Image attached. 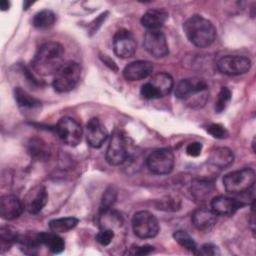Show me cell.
<instances>
[{
  "label": "cell",
  "instance_id": "obj_1",
  "mask_svg": "<svg viewBox=\"0 0 256 256\" xmlns=\"http://www.w3.org/2000/svg\"><path fill=\"white\" fill-rule=\"evenodd\" d=\"M33 70L42 76L55 74L64 64V47L56 41L42 44L31 62Z\"/></svg>",
  "mask_w": 256,
  "mask_h": 256
},
{
  "label": "cell",
  "instance_id": "obj_2",
  "mask_svg": "<svg viewBox=\"0 0 256 256\" xmlns=\"http://www.w3.org/2000/svg\"><path fill=\"white\" fill-rule=\"evenodd\" d=\"M175 96L186 106L199 109L206 104L209 98L208 85L204 79L199 77L182 79L176 85Z\"/></svg>",
  "mask_w": 256,
  "mask_h": 256
},
{
  "label": "cell",
  "instance_id": "obj_3",
  "mask_svg": "<svg viewBox=\"0 0 256 256\" xmlns=\"http://www.w3.org/2000/svg\"><path fill=\"white\" fill-rule=\"evenodd\" d=\"M183 29L188 40L199 48L210 46L216 38V29L213 23L201 15L189 17L185 21Z\"/></svg>",
  "mask_w": 256,
  "mask_h": 256
},
{
  "label": "cell",
  "instance_id": "obj_4",
  "mask_svg": "<svg viewBox=\"0 0 256 256\" xmlns=\"http://www.w3.org/2000/svg\"><path fill=\"white\" fill-rule=\"evenodd\" d=\"M81 78V66L74 61L64 63L54 74L53 88L59 93L69 92L74 89Z\"/></svg>",
  "mask_w": 256,
  "mask_h": 256
},
{
  "label": "cell",
  "instance_id": "obj_5",
  "mask_svg": "<svg viewBox=\"0 0 256 256\" xmlns=\"http://www.w3.org/2000/svg\"><path fill=\"white\" fill-rule=\"evenodd\" d=\"M255 183V171L252 168H243L232 171L223 177V185L231 194H241L249 191Z\"/></svg>",
  "mask_w": 256,
  "mask_h": 256
},
{
  "label": "cell",
  "instance_id": "obj_6",
  "mask_svg": "<svg viewBox=\"0 0 256 256\" xmlns=\"http://www.w3.org/2000/svg\"><path fill=\"white\" fill-rule=\"evenodd\" d=\"M132 228L134 234L141 239L155 237L160 229L155 215L144 210L138 211L133 215Z\"/></svg>",
  "mask_w": 256,
  "mask_h": 256
},
{
  "label": "cell",
  "instance_id": "obj_7",
  "mask_svg": "<svg viewBox=\"0 0 256 256\" xmlns=\"http://www.w3.org/2000/svg\"><path fill=\"white\" fill-rule=\"evenodd\" d=\"M129 157V146L127 137L121 132L113 133L106 151V160L110 165L123 164Z\"/></svg>",
  "mask_w": 256,
  "mask_h": 256
},
{
  "label": "cell",
  "instance_id": "obj_8",
  "mask_svg": "<svg viewBox=\"0 0 256 256\" xmlns=\"http://www.w3.org/2000/svg\"><path fill=\"white\" fill-rule=\"evenodd\" d=\"M174 163V154L168 148H160L153 151L146 160L148 169L156 175L169 174L173 170Z\"/></svg>",
  "mask_w": 256,
  "mask_h": 256
},
{
  "label": "cell",
  "instance_id": "obj_9",
  "mask_svg": "<svg viewBox=\"0 0 256 256\" xmlns=\"http://www.w3.org/2000/svg\"><path fill=\"white\" fill-rule=\"evenodd\" d=\"M56 133L58 137L68 146H77L83 135L81 125L71 117H62L56 125Z\"/></svg>",
  "mask_w": 256,
  "mask_h": 256
},
{
  "label": "cell",
  "instance_id": "obj_10",
  "mask_svg": "<svg viewBox=\"0 0 256 256\" xmlns=\"http://www.w3.org/2000/svg\"><path fill=\"white\" fill-rule=\"evenodd\" d=\"M250 68V59L242 55H227L217 62V69L226 75H241L248 72Z\"/></svg>",
  "mask_w": 256,
  "mask_h": 256
},
{
  "label": "cell",
  "instance_id": "obj_11",
  "mask_svg": "<svg viewBox=\"0 0 256 256\" xmlns=\"http://www.w3.org/2000/svg\"><path fill=\"white\" fill-rule=\"evenodd\" d=\"M143 46L155 58L165 57L169 53L166 36L160 30H148L143 38Z\"/></svg>",
  "mask_w": 256,
  "mask_h": 256
},
{
  "label": "cell",
  "instance_id": "obj_12",
  "mask_svg": "<svg viewBox=\"0 0 256 256\" xmlns=\"http://www.w3.org/2000/svg\"><path fill=\"white\" fill-rule=\"evenodd\" d=\"M114 53L120 58L132 57L137 49V44L132 33L127 29H119L113 38Z\"/></svg>",
  "mask_w": 256,
  "mask_h": 256
},
{
  "label": "cell",
  "instance_id": "obj_13",
  "mask_svg": "<svg viewBox=\"0 0 256 256\" xmlns=\"http://www.w3.org/2000/svg\"><path fill=\"white\" fill-rule=\"evenodd\" d=\"M48 193L43 185H35L26 193L23 204L24 208L31 214L39 213L47 204Z\"/></svg>",
  "mask_w": 256,
  "mask_h": 256
},
{
  "label": "cell",
  "instance_id": "obj_14",
  "mask_svg": "<svg viewBox=\"0 0 256 256\" xmlns=\"http://www.w3.org/2000/svg\"><path fill=\"white\" fill-rule=\"evenodd\" d=\"M108 131L97 117H93L86 123V139L93 148H99L106 141Z\"/></svg>",
  "mask_w": 256,
  "mask_h": 256
},
{
  "label": "cell",
  "instance_id": "obj_15",
  "mask_svg": "<svg viewBox=\"0 0 256 256\" xmlns=\"http://www.w3.org/2000/svg\"><path fill=\"white\" fill-rule=\"evenodd\" d=\"M23 202L13 194H6L0 198V215L5 220L18 218L24 210Z\"/></svg>",
  "mask_w": 256,
  "mask_h": 256
},
{
  "label": "cell",
  "instance_id": "obj_16",
  "mask_svg": "<svg viewBox=\"0 0 256 256\" xmlns=\"http://www.w3.org/2000/svg\"><path fill=\"white\" fill-rule=\"evenodd\" d=\"M211 210L216 215L230 216L233 215L238 209L242 208L245 204L242 201H238L234 198L218 195L211 200Z\"/></svg>",
  "mask_w": 256,
  "mask_h": 256
},
{
  "label": "cell",
  "instance_id": "obj_17",
  "mask_svg": "<svg viewBox=\"0 0 256 256\" xmlns=\"http://www.w3.org/2000/svg\"><path fill=\"white\" fill-rule=\"evenodd\" d=\"M153 72V64L146 60L129 63L123 70V76L128 81H139L147 78Z\"/></svg>",
  "mask_w": 256,
  "mask_h": 256
},
{
  "label": "cell",
  "instance_id": "obj_18",
  "mask_svg": "<svg viewBox=\"0 0 256 256\" xmlns=\"http://www.w3.org/2000/svg\"><path fill=\"white\" fill-rule=\"evenodd\" d=\"M14 98L19 109L27 115L37 113L41 109V102L21 87H16L14 89Z\"/></svg>",
  "mask_w": 256,
  "mask_h": 256
},
{
  "label": "cell",
  "instance_id": "obj_19",
  "mask_svg": "<svg viewBox=\"0 0 256 256\" xmlns=\"http://www.w3.org/2000/svg\"><path fill=\"white\" fill-rule=\"evenodd\" d=\"M168 12L162 8H153L147 10L142 18L141 24L148 30H159L168 19Z\"/></svg>",
  "mask_w": 256,
  "mask_h": 256
},
{
  "label": "cell",
  "instance_id": "obj_20",
  "mask_svg": "<svg viewBox=\"0 0 256 256\" xmlns=\"http://www.w3.org/2000/svg\"><path fill=\"white\" fill-rule=\"evenodd\" d=\"M191 221L195 228L201 231L210 230L217 221V215L209 209L198 208L191 215Z\"/></svg>",
  "mask_w": 256,
  "mask_h": 256
},
{
  "label": "cell",
  "instance_id": "obj_21",
  "mask_svg": "<svg viewBox=\"0 0 256 256\" xmlns=\"http://www.w3.org/2000/svg\"><path fill=\"white\" fill-rule=\"evenodd\" d=\"M17 243L25 254H36L40 246L43 245L41 241V232L28 231L24 234H19Z\"/></svg>",
  "mask_w": 256,
  "mask_h": 256
},
{
  "label": "cell",
  "instance_id": "obj_22",
  "mask_svg": "<svg viewBox=\"0 0 256 256\" xmlns=\"http://www.w3.org/2000/svg\"><path fill=\"white\" fill-rule=\"evenodd\" d=\"M234 161L233 152L227 147H217L211 150L208 162L219 169H225L229 167Z\"/></svg>",
  "mask_w": 256,
  "mask_h": 256
},
{
  "label": "cell",
  "instance_id": "obj_23",
  "mask_svg": "<svg viewBox=\"0 0 256 256\" xmlns=\"http://www.w3.org/2000/svg\"><path fill=\"white\" fill-rule=\"evenodd\" d=\"M149 83L157 92L159 98L167 96L173 89L174 82L171 75L165 72H159L152 76Z\"/></svg>",
  "mask_w": 256,
  "mask_h": 256
},
{
  "label": "cell",
  "instance_id": "obj_24",
  "mask_svg": "<svg viewBox=\"0 0 256 256\" xmlns=\"http://www.w3.org/2000/svg\"><path fill=\"white\" fill-rule=\"evenodd\" d=\"M192 197L198 202H204L213 191V184L204 179H194L190 186Z\"/></svg>",
  "mask_w": 256,
  "mask_h": 256
},
{
  "label": "cell",
  "instance_id": "obj_25",
  "mask_svg": "<svg viewBox=\"0 0 256 256\" xmlns=\"http://www.w3.org/2000/svg\"><path fill=\"white\" fill-rule=\"evenodd\" d=\"M56 21V15L49 9H43L37 12L32 20V24L36 29L47 30L51 28Z\"/></svg>",
  "mask_w": 256,
  "mask_h": 256
},
{
  "label": "cell",
  "instance_id": "obj_26",
  "mask_svg": "<svg viewBox=\"0 0 256 256\" xmlns=\"http://www.w3.org/2000/svg\"><path fill=\"white\" fill-rule=\"evenodd\" d=\"M42 244L47 246L48 249L54 253H61L65 249V242L57 233L54 232H41Z\"/></svg>",
  "mask_w": 256,
  "mask_h": 256
},
{
  "label": "cell",
  "instance_id": "obj_27",
  "mask_svg": "<svg viewBox=\"0 0 256 256\" xmlns=\"http://www.w3.org/2000/svg\"><path fill=\"white\" fill-rule=\"evenodd\" d=\"M19 237V233L11 226H1L0 228V250L1 252H5L10 249V247L17 243Z\"/></svg>",
  "mask_w": 256,
  "mask_h": 256
},
{
  "label": "cell",
  "instance_id": "obj_28",
  "mask_svg": "<svg viewBox=\"0 0 256 256\" xmlns=\"http://www.w3.org/2000/svg\"><path fill=\"white\" fill-rule=\"evenodd\" d=\"M79 219L76 217H62L56 218L49 222V228L54 233H64L77 226Z\"/></svg>",
  "mask_w": 256,
  "mask_h": 256
},
{
  "label": "cell",
  "instance_id": "obj_29",
  "mask_svg": "<svg viewBox=\"0 0 256 256\" xmlns=\"http://www.w3.org/2000/svg\"><path fill=\"white\" fill-rule=\"evenodd\" d=\"M28 151L32 157L41 160L46 159L50 153L46 143L40 139H30L28 142Z\"/></svg>",
  "mask_w": 256,
  "mask_h": 256
},
{
  "label": "cell",
  "instance_id": "obj_30",
  "mask_svg": "<svg viewBox=\"0 0 256 256\" xmlns=\"http://www.w3.org/2000/svg\"><path fill=\"white\" fill-rule=\"evenodd\" d=\"M117 199V190L114 186H109L103 193L100 207H99V214L107 212L111 210L112 206L114 205L115 201Z\"/></svg>",
  "mask_w": 256,
  "mask_h": 256
},
{
  "label": "cell",
  "instance_id": "obj_31",
  "mask_svg": "<svg viewBox=\"0 0 256 256\" xmlns=\"http://www.w3.org/2000/svg\"><path fill=\"white\" fill-rule=\"evenodd\" d=\"M173 238L174 240L183 248L186 250H189L193 253L197 250V246L193 238L184 230H177L173 233Z\"/></svg>",
  "mask_w": 256,
  "mask_h": 256
},
{
  "label": "cell",
  "instance_id": "obj_32",
  "mask_svg": "<svg viewBox=\"0 0 256 256\" xmlns=\"http://www.w3.org/2000/svg\"><path fill=\"white\" fill-rule=\"evenodd\" d=\"M230 100H231V91L227 87H222L215 101V111L217 113H220L223 110H225Z\"/></svg>",
  "mask_w": 256,
  "mask_h": 256
},
{
  "label": "cell",
  "instance_id": "obj_33",
  "mask_svg": "<svg viewBox=\"0 0 256 256\" xmlns=\"http://www.w3.org/2000/svg\"><path fill=\"white\" fill-rule=\"evenodd\" d=\"M207 132L210 135H212L214 138H217V139H224L228 136L227 129L223 125L218 124V123H213V124L208 125Z\"/></svg>",
  "mask_w": 256,
  "mask_h": 256
},
{
  "label": "cell",
  "instance_id": "obj_34",
  "mask_svg": "<svg viewBox=\"0 0 256 256\" xmlns=\"http://www.w3.org/2000/svg\"><path fill=\"white\" fill-rule=\"evenodd\" d=\"M95 238L98 243L103 246H107L112 242L114 238V231L110 228H102V230L97 233Z\"/></svg>",
  "mask_w": 256,
  "mask_h": 256
},
{
  "label": "cell",
  "instance_id": "obj_35",
  "mask_svg": "<svg viewBox=\"0 0 256 256\" xmlns=\"http://www.w3.org/2000/svg\"><path fill=\"white\" fill-rule=\"evenodd\" d=\"M158 207V209H163L166 211H175L180 207V202L179 200L166 197L165 200H160V205Z\"/></svg>",
  "mask_w": 256,
  "mask_h": 256
},
{
  "label": "cell",
  "instance_id": "obj_36",
  "mask_svg": "<svg viewBox=\"0 0 256 256\" xmlns=\"http://www.w3.org/2000/svg\"><path fill=\"white\" fill-rule=\"evenodd\" d=\"M140 93L145 99H157V98H159L157 92L155 91V89L153 88V86L149 82H147V83H145L141 86Z\"/></svg>",
  "mask_w": 256,
  "mask_h": 256
},
{
  "label": "cell",
  "instance_id": "obj_37",
  "mask_svg": "<svg viewBox=\"0 0 256 256\" xmlns=\"http://www.w3.org/2000/svg\"><path fill=\"white\" fill-rule=\"evenodd\" d=\"M154 247L151 245H142V246H133L127 251L129 255H147L153 251Z\"/></svg>",
  "mask_w": 256,
  "mask_h": 256
},
{
  "label": "cell",
  "instance_id": "obj_38",
  "mask_svg": "<svg viewBox=\"0 0 256 256\" xmlns=\"http://www.w3.org/2000/svg\"><path fill=\"white\" fill-rule=\"evenodd\" d=\"M195 254H201V255H219L220 251L219 248L211 243L204 244L201 248H199V251H195Z\"/></svg>",
  "mask_w": 256,
  "mask_h": 256
},
{
  "label": "cell",
  "instance_id": "obj_39",
  "mask_svg": "<svg viewBox=\"0 0 256 256\" xmlns=\"http://www.w3.org/2000/svg\"><path fill=\"white\" fill-rule=\"evenodd\" d=\"M202 144L200 142H192L187 145L186 153L191 157H197L201 154Z\"/></svg>",
  "mask_w": 256,
  "mask_h": 256
},
{
  "label": "cell",
  "instance_id": "obj_40",
  "mask_svg": "<svg viewBox=\"0 0 256 256\" xmlns=\"http://www.w3.org/2000/svg\"><path fill=\"white\" fill-rule=\"evenodd\" d=\"M9 7H10V2H8V1H6V0H3V1L0 2V8H1V10H3V11L8 10Z\"/></svg>",
  "mask_w": 256,
  "mask_h": 256
}]
</instances>
